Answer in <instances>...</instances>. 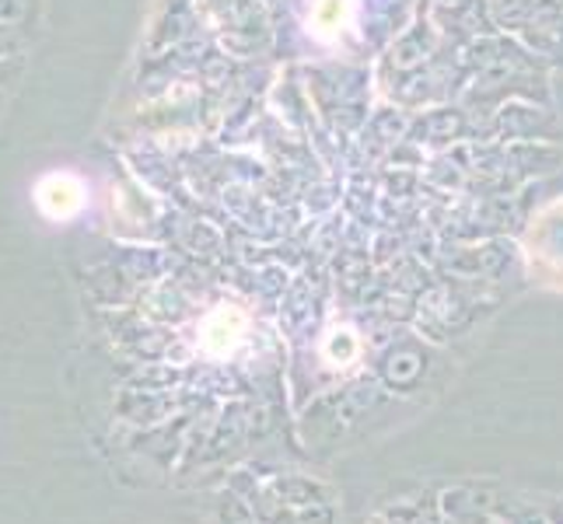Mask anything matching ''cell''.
<instances>
[{
	"label": "cell",
	"instance_id": "obj_1",
	"mask_svg": "<svg viewBox=\"0 0 563 524\" xmlns=\"http://www.w3.org/2000/svg\"><path fill=\"white\" fill-rule=\"evenodd\" d=\"M85 182L70 171H49L35 182V203L49 221H67L85 207Z\"/></svg>",
	"mask_w": 563,
	"mask_h": 524
},
{
	"label": "cell",
	"instance_id": "obj_2",
	"mask_svg": "<svg viewBox=\"0 0 563 524\" xmlns=\"http://www.w3.org/2000/svg\"><path fill=\"white\" fill-rule=\"evenodd\" d=\"M354 0H316L312 4V22H316V32L319 35H336L343 18H346V8H351Z\"/></svg>",
	"mask_w": 563,
	"mask_h": 524
}]
</instances>
